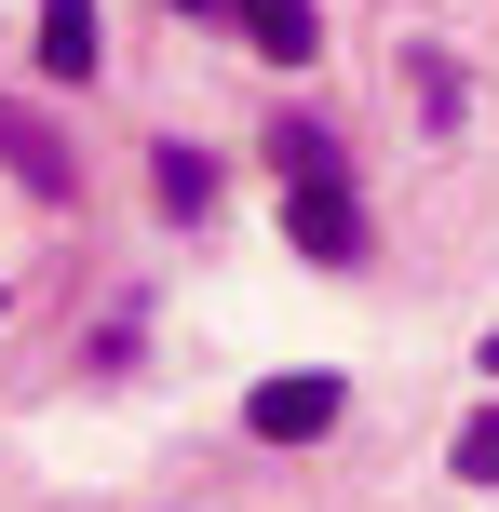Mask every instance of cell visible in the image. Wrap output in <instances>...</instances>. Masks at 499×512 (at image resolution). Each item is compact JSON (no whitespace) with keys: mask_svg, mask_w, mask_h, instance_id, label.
Instances as JSON below:
<instances>
[{"mask_svg":"<svg viewBox=\"0 0 499 512\" xmlns=\"http://www.w3.org/2000/svg\"><path fill=\"white\" fill-rule=\"evenodd\" d=\"M284 243L311 256V270H365V256H378V230H365V189H351V176L284 189Z\"/></svg>","mask_w":499,"mask_h":512,"instance_id":"cell-1","label":"cell"},{"mask_svg":"<svg viewBox=\"0 0 499 512\" xmlns=\"http://www.w3.org/2000/svg\"><path fill=\"white\" fill-rule=\"evenodd\" d=\"M351 418V378H324V364H297V378H257L243 391V432L257 445H324Z\"/></svg>","mask_w":499,"mask_h":512,"instance_id":"cell-2","label":"cell"},{"mask_svg":"<svg viewBox=\"0 0 499 512\" xmlns=\"http://www.w3.org/2000/svg\"><path fill=\"white\" fill-rule=\"evenodd\" d=\"M0 162H14V176L41 189V203H81V162H68V135H54L41 108H14V95H0Z\"/></svg>","mask_w":499,"mask_h":512,"instance_id":"cell-3","label":"cell"},{"mask_svg":"<svg viewBox=\"0 0 499 512\" xmlns=\"http://www.w3.org/2000/svg\"><path fill=\"white\" fill-rule=\"evenodd\" d=\"M270 176H284V189H311V176H351V135L324 122V108H284V122H270Z\"/></svg>","mask_w":499,"mask_h":512,"instance_id":"cell-4","label":"cell"},{"mask_svg":"<svg viewBox=\"0 0 499 512\" xmlns=\"http://www.w3.org/2000/svg\"><path fill=\"white\" fill-rule=\"evenodd\" d=\"M230 14H243V41H257L270 68H311V54H324V14H311V0H230Z\"/></svg>","mask_w":499,"mask_h":512,"instance_id":"cell-5","label":"cell"},{"mask_svg":"<svg viewBox=\"0 0 499 512\" xmlns=\"http://www.w3.org/2000/svg\"><path fill=\"white\" fill-rule=\"evenodd\" d=\"M405 95H419V122H432V135H459V108H473V81L446 68V41H405Z\"/></svg>","mask_w":499,"mask_h":512,"instance_id":"cell-6","label":"cell"},{"mask_svg":"<svg viewBox=\"0 0 499 512\" xmlns=\"http://www.w3.org/2000/svg\"><path fill=\"white\" fill-rule=\"evenodd\" d=\"M41 68L54 81H95V0H41Z\"/></svg>","mask_w":499,"mask_h":512,"instance_id":"cell-7","label":"cell"},{"mask_svg":"<svg viewBox=\"0 0 499 512\" xmlns=\"http://www.w3.org/2000/svg\"><path fill=\"white\" fill-rule=\"evenodd\" d=\"M149 189H162V216H216V162H203V149H176V135L149 149Z\"/></svg>","mask_w":499,"mask_h":512,"instance_id":"cell-8","label":"cell"},{"mask_svg":"<svg viewBox=\"0 0 499 512\" xmlns=\"http://www.w3.org/2000/svg\"><path fill=\"white\" fill-rule=\"evenodd\" d=\"M459 486H499V418H473V432H459Z\"/></svg>","mask_w":499,"mask_h":512,"instance_id":"cell-9","label":"cell"},{"mask_svg":"<svg viewBox=\"0 0 499 512\" xmlns=\"http://www.w3.org/2000/svg\"><path fill=\"white\" fill-rule=\"evenodd\" d=\"M176 14H230V0H176Z\"/></svg>","mask_w":499,"mask_h":512,"instance_id":"cell-10","label":"cell"}]
</instances>
